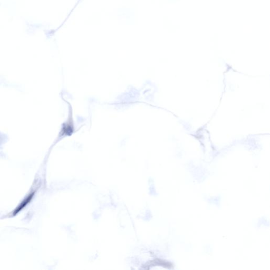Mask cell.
I'll list each match as a JSON object with an SVG mask.
<instances>
[{
	"label": "cell",
	"mask_w": 270,
	"mask_h": 270,
	"mask_svg": "<svg viewBox=\"0 0 270 270\" xmlns=\"http://www.w3.org/2000/svg\"><path fill=\"white\" fill-rule=\"evenodd\" d=\"M33 194L34 193H32V194H31L30 195L28 196V197L27 199H25V200L22 202V203L21 204V205H20L19 206V207L18 208H16V211H15V213H18L19 212L21 211V209H22V208L23 207H24L25 206L27 205V204L29 203V202H30V200L31 199H32L33 197Z\"/></svg>",
	"instance_id": "obj_1"
}]
</instances>
